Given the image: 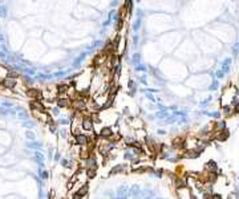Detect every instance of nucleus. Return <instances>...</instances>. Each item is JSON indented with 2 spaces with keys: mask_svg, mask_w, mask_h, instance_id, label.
<instances>
[{
  "mask_svg": "<svg viewBox=\"0 0 239 199\" xmlns=\"http://www.w3.org/2000/svg\"><path fill=\"white\" fill-rule=\"evenodd\" d=\"M93 120H92V117H90V114H86V115H84L83 117V122H81V127H83V130H85V132H93Z\"/></svg>",
  "mask_w": 239,
  "mask_h": 199,
  "instance_id": "f257e3e1",
  "label": "nucleus"
},
{
  "mask_svg": "<svg viewBox=\"0 0 239 199\" xmlns=\"http://www.w3.org/2000/svg\"><path fill=\"white\" fill-rule=\"evenodd\" d=\"M89 141H90V137H89V135H85V134H83V133H80V134H76V135H74V143H77L80 147L88 146Z\"/></svg>",
  "mask_w": 239,
  "mask_h": 199,
  "instance_id": "f03ea898",
  "label": "nucleus"
},
{
  "mask_svg": "<svg viewBox=\"0 0 239 199\" xmlns=\"http://www.w3.org/2000/svg\"><path fill=\"white\" fill-rule=\"evenodd\" d=\"M108 58H109V54H106L104 51H102L101 53H98V54L94 57L93 64H94V66H101V65H104V64L108 61Z\"/></svg>",
  "mask_w": 239,
  "mask_h": 199,
  "instance_id": "7ed1b4c3",
  "label": "nucleus"
},
{
  "mask_svg": "<svg viewBox=\"0 0 239 199\" xmlns=\"http://www.w3.org/2000/svg\"><path fill=\"white\" fill-rule=\"evenodd\" d=\"M113 134H114V132H113V129L106 126V127H102L100 133H98V137H101L102 139H110L113 137Z\"/></svg>",
  "mask_w": 239,
  "mask_h": 199,
  "instance_id": "20e7f679",
  "label": "nucleus"
},
{
  "mask_svg": "<svg viewBox=\"0 0 239 199\" xmlns=\"http://www.w3.org/2000/svg\"><path fill=\"white\" fill-rule=\"evenodd\" d=\"M27 96L28 97H31V98H33L35 101H37V100H41L43 98V92L41 90H39V89H27Z\"/></svg>",
  "mask_w": 239,
  "mask_h": 199,
  "instance_id": "39448f33",
  "label": "nucleus"
},
{
  "mask_svg": "<svg viewBox=\"0 0 239 199\" xmlns=\"http://www.w3.org/2000/svg\"><path fill=\"white\" fill-rule=\"evenodd\" d=\"M177 194L181 199H193V195L189 190V187H181L177 190Z\"/></svg>",
  "mask_w": 239,
  "mask_h": 199,
  "instance_id": "423d86ee",
  "label": "nucleus"
},
{
  "mask_svg": "<svg viewBox=\"0 0 239 199\" xmlns=\"http://www.w3.org/2000/svg\"><path fill=\"white\" fill-rule=\"evenodd\" d=\"M31 109H32V112H45L44 105L40 101H32L31 102Z\"/></svg>",
  "mask_w": 239,
  "mask_h": 199,
  "instance_id": "0eeeda50",
  "label": "nucleus"
},
{
  "mask_svg": "<svg viewBox=\"0 0 239 199\" xmlns=\"http://www.w3.org/2000/svg\"><path fill=\"white\" fill-rule=\"evenodd\" d=\"M3 86L7 88V89H13V88H16V78L8 77V78L4 81V83H3Z\"/></svg>",
  "mask_w": 239,
  "mask_h": 199,
  "instance_id": "6e6552de",
  "label": "nucleus"
},
{
  "mask_svg": "<svg viewBox=\"0 0 239 199\" xmlns=\"http://www.w3.org/2000/svg\"><path fill=\"white\" fill-rule=\"evenodd\" d=\"M8 76H9V72H8V69L0 65V83L3 84L4 81H5V80L8 78Z\"/></svg>",
  "mask_w": 239,
  "mask_h": 199,
  "instance_id": "1a4fd4ad",
  "label": "nucleus"
},
{
  "mask_svg": "<svg viewBox=\"0 0 239 199\" xmlns=\"http://www.w3.org/2000/svg\"><path fill=\"white\" fill-rule=\"evenodd\" d=\"M57 104H59V106H61V108L72 106V98H59Z\"/></svg>",
  "mask_w": 239,
  "mask_h": 199,
  "instance_id": "9d476101",
  "label": "nucleus"
},
{
  "mask_svg": "<svg viewBox=\"0 0 239 199\" xmlns=\"http://www.w3.org/2000/svg\"><path fill=\"white\" fill-rule=\"evenodd\" d=\"M77 193H78L80 195H81V196H85V195H86V193H88V184H85V183H84V184L81 186V189H78V191H77Z\"/></svg>",
  "mask_w": 239,
  "mask_h": 199,
  "instance_id": "9b49d317",
  "label": "nucleus"
},
{
  "mask_svg": "<svg viewBox=\"0 0 239 199\" xmlns=\"http://www.w3.org/2000/svg\"><path fill=\"white\" fill-rule=\"evenodd\" d=\"M206 169H207L209 171H215V170H217V165H215V163L211 161V162H209L207 165H206Z\"/></svg>",
  "mask_w": 239,
  "mask_h": 199,
  "instance_id": "f8f14e48",
  "label": "nucleus"
},
{
  "mask_svg": "<svg viewBox=\"0 0 239 199\" xmlns=\"http://www.w3.org/2000/svg\"><path fill=\"white\" fill-rule=\"evenodd\" d=\"M96 175V169H88L86 170V177L88 178H94Z\"/></svg>",
  "mask_w": 239,
  "mask_h": 199,
  "instance_id": "ddd939ff",
  "label": "nucleus"
},
{
  "mask_svg": "<svg viewBox=\"0 0 239 199\" xmlns=\"http://www.w3.org/2000/svg\"><path fill=\"white\" fill-rule=\"evenodd\" d=\"M211 199H222V196L219 194H213L211 195Z\"/></svg>",
  "mask_w": 239,
  "mask_h": 199,
  "instance_id": "4468645a",
  "label": "nucleus"
},
{
  "mask_svg": "<svg viewBox=\"0 0 239 199\" xmlns=\"http://www.w3.org/2000/svg\"><path fill=\"white\" fill-rule=\"evenodd\" d=\"M81 198H83V196H81V195H80V194H78V193H76V194H74V195H73V198H72V199H81Z\"/></svg>",
  "mask_w": 239,
  "mask_h": 199,
  "instance_id": "2eb2a0df",
  "label": "nucleus"
},
{
  "mask_svg": "<svg viewBox=\"0 0 239 199\" xmlns=\"http://www.w3.org/2000/svg\"><path fill=\"white\" fill-rule=\"evenodd\" d=\"M235 112H236V113H239V105H236V108H235Z\"/></svg>",
  "mask_w": 239,
  "mask_h": 199,
  "instance_id": "dca6fc26",
  "label": "nucleus"
}]
</instances>
